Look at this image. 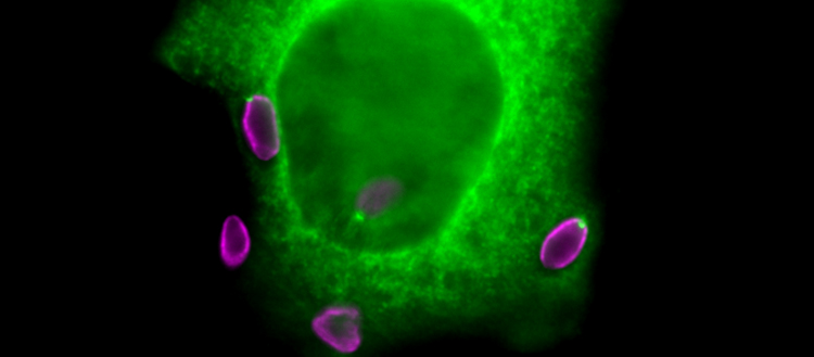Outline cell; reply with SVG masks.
<instances>
[{"label": "cell", "instance_id": "obj_1", "mask_svg": "<svg viewBox=\"0 0 814 357\" xmlns=\"http://www.w3.org/2000/svg\"><path fill=\"white\" fill-rule=\"evenodd\" d=\"M310 330L325 346L340 355H352L364 342V315L352 302L336 301L321 307L310 320Z\"/></svg>", "mask_w": 814, "mask_h": 357}, {"label": "cell", "instance_id": "obj_2", "mask_svg": "<svg viewBox=\"0 0 814 357\" xmlns=\"http://www.w3.org/2000/svg\"><path fill=\"white\" fill-rule=\"evenodd\" d=\"M241 130L252 154L262 162L275 160L281 151L279 114L272 98L255 92L244 102Z\"/></svg>", "mask_w": 814, "mask_h": 357}, {"label": "cell", "instance_id": "obj_3", "mask_svg": "<svg viewBox=\"0 0 814 357\" xmlns=\"http://www.w3.org/2000/svg\"><path fill=\"white\" fill-rule=\"evenodd\" d=\"M588 234V225L583 218L567 217L547 233L542 244V255L550 265L561 268L571 266L583 253Z\"/></svg>", "mask_w": 814, "mask_h": 357}, {"label": "cell", "instance_id": "obj_4", "mask_svg": "<svg viewBox=\"0 0 814 357\" xmlns=\"http://www.w3.org/2000/svg\"><path fill=\"white\" fill-rule=\"evenodd\" d=\"M403 194L404 184L398 178L391 175L372 177L356 191L354 211L364 219H378L393 209Z\"/></svg>", "mask_w": 814, "mask_h": 357}, {"label": "cell", "instance_id": "obj_5", "mask_svg": "<svg viewBox=\"0 0 814 357\" xmlns=\"http://www.w3.org/2000/svg\"><path fill=\"white\" fill-rule=\"evenodd\" d=\"M252 247L250 230L238 215L225 218L219 234V257L228 269L241 267L247 259Z\"/></svg>", "mask_w": 814, "mask_h": 357}]
</instances>
